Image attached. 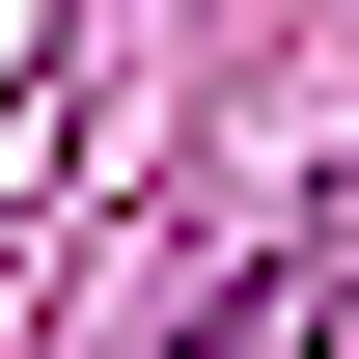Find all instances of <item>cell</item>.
I'll use <instances>...</instances> for the list:
<instances>
[{
	"label": "cell",
	"instance_id": "1",
	"mask_svg": "<svg viewBox=\"0 0 359 359\" xmlns=\"http://www.w3.org/2000/svg\"><path fill=\"white\" fill-rule=\"evenodd\" d=\"M276 332H304V276H249V304H222V332H194V359H276Z\"/></svg>",
	"mask_w": 359,
	"mask_h": 359
}]
</instances>
